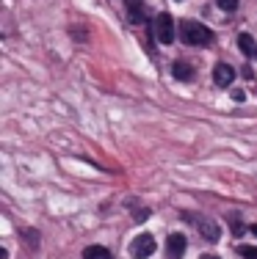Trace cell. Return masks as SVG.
Masks as SVG:
<instances>
[{
  "label": "cell",
  "instance_id": "1",
  "mask_svg": "<svg viewBox=\"0 0 257 259\" xmlns=\"http://www.w3.org/2000/svg\"><path fill=\"white\" fill-rule=\"evenodd\" d=\"M180 39L191 47H207L213 41V30L197 20H182L180 22Z\"/></svg>",
  "mask_w": 257,
  "mask_h": 259
},
{
  "label": "cell",
  "instance_id": "2",
  "mask_svg": "<svg viewBox=\"0 0 257 259\" xmlns=\"http://www.w3.org/2000/svg\"><path fill=\"white\" fill-rule=\"evenodd\" d=\"M152 36H155L161 45H171V41H174L177 28H174V20H171L166 11L155 17V22H152Z\"/></svg>",
  "mask_w": 257,
  "mask_h": 259
},
{
  "label": "cell",
  "instance_id": "3",
  "mask_svg": "<svg viewBox=\"0 0 257 259\" xmlns=\"http://www.w3.org/2000/svg\"><path fill=\"white\" fill-rule=\"evenodd\" d=\"M150 254H155V237L152 234H138L130 243V256L133 259H146Z\"/></svg>",
  "mask_w": 257,
  "mask_h": 259
},
{
  "label": "cell",
  "instance_id": "4",
  "mask_svg": "<svg viewBox=\"0 0 257 259\" xmlns=\"http://www.w3.org/2000/svg\"><path fill=\"white\" fill-rule=\"evenodd\" d=\"M197 229H199V234L207 240V243H218V237H222V229H218V224H216L213 218H205V215H199Z\"/></svg>",
  "mask_w": 257,
  "mask_h": 259
},
{
  "label": "cell",
  "instance_id": "5",
  "mask_svg": "<svg viewBox=\"0 0 257 259\" xmlns=\"http://www.w3.org/2000/svg\"><path fill=\"white\" fill-rule=\"evenodd\" d=\"M186 237L182 234H169V240H166V254L169 259H180L182 254H186Z\"/></svg>",
  "mask_w": 257,
  "mask_h": 259
},
{
  "label": "cell",
  "instance_id": "6",
  "mask_svg": "<svg viewBox=\"0 0 257 259\" xmlns=\"http://www.w3.org/2000/svg\"><path fill=\"white\" fill-rule=\"evenodd\" d=\"M232 80H235L232 66L230 64H216V69H213V83L216 85H230Z\"/></svg>",
  "mask_w": 257,
  "mask_h": 259
},
{
  "label": "cell",
  "instance_id": "7",
  "mask_svg": "<svg viewBox=\"0 0 257 259\" xmlns=\"http://www.w3.org/2000/svg\"><path fill=\"white\" fill-rule=\"evenodd\" d=\"M171 72H174L177 80H191L194 77V69L191 64H186V61H174V66H171Z\"/></svg>",
  "mask_w": 257,
  "mask_h": 259
},
{
  "label": "cell",
  "instance_id": "8",
  "mask_svg": "<svg viewBox=\"0 0 257 259\" xmlns=\"http://www.w3.org/2000/svg\"><path fill=\"white\" fill-rule=\"evenodd\" d=\"M127 11H130V22H144V3L141 0H127Z\"/></svg>",
  "mask_w": 257,
  "mask_h": 259
},
{
  "label": "cell",
  "instance_id": "9",
  "mask_svg": "<svg viewBox=\"0 0 257 259\" xmlns=\"http://www.w3.org/2000/svg\"><path fill=\"white\" fill-rule=\"evenodd\" d=\"M238 50H241L243 55H254V53H257L254 39H252L249 33H241V36H238Z\"/></svg>",
  "mask_w": 257,
  "mask_h": 259
},
{
  "label": "cell",
  "instance_id": "10",
  "mask_svg": "<svg viewBox=\"0 0 257 259\" xmlns=\"http://www.w3.org/2000/svg\"><path fill=\"white\" fill-rule=\"evenodd\" d=\"M83 259H111V251L102 248V245H89L83 251Z\"/></svg>",
  "mask_w": 257,
  "mask_h": 259
},
{
  "label": "cell",
  "instance_id": "11",
  "mask_svg": "<svg viewBox=\"0 0 257 259\" xmlns=\"http://www.w3.org/2000/svg\"><path fill=\"white\" fill-rule=\"evenodd\" d=\"M230 229H232V234H235V237H241V234H243V224H241V215H238V212H230Z\"/></svg>",
  "mask_w": 257,
  "mask_h": 259
},
{
  "label": "cell",
  "instance_id": "12",
  "mask_svg": "<svg viewBox=\"0 0 257 259\" xmlns=\"http://www.w3.org/2000/svg\"><path fill=\"white\" fill-rule=\"evenodd\" d=\"M238 254L243 259H257V248L254 245H238Z\"/></svg>",
  "mask_w": 257,
  "mask_h": 259
},
{
  "label": "cell",
  "instance_id": "13",
  "mask_svg": "<svg viewBox=\"0 0 257 259\" xmlns=\"http://www.w3.org/2000/svg\"><path fill=\"white\" fill-rule=\"evenodd\" d=\"M216 6L222 11H235L238 9V0H216Z\"/></svg>",
  "mask_w": 257,
  "mask_h": 259
},
{
  "label": "cell",
  "instance_id": "14",
  "mask_svg": "<svg viewBox=\"0 0 257 259\" xmlns=\"http://www.w3.org/2000/svg\"><path fill=\"white\" fill-rule=\"evenodd\" d=\"M232 100H235V102H243V100H246V91H241V89H232Z\"/></svg>",
  "mask_w": 257,
  "mask_h": 259
},
{
  "label": "cell",
  "instance_id": "15",
  "mask_svg": "<svg viewBox=\"0 0 257 259\" xmlns=\"http://www.w3.org/2000/svg\"><path fill=\"white\" fill-rule=\"evenodd\" d=\"M202 259H218V256H213V254H205V256H202Z\"/></svg>",
  "mask_w": 257,
  "mask_h": 259
},
{
  "label": "cell",
  "instance_id": "16",
  "mask_svg": "<svg viewBox=\"0 0 257 259\" xmlns=\"http://www.w3.org/2000/svg\"><path fill=\"white\" fill-rule=\"evenodd\" d=\"M252 232H254V234H257V224H254V226H252Z\"/></svg>",
  "mask_w": 257,
  "mask_h": 259
}]
</instances>
